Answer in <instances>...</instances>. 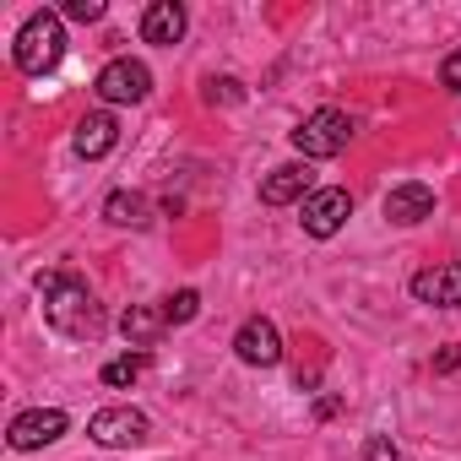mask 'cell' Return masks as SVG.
<instances>
[{
  "instance_id": "1",
  "label": "cell",
  "mask_w": 461,
  "mask_h": 461,
  "mask_svg": "<svg viewBox=\"0 0 461 461\" xmlns=\"http://www.w3.org/2000/svg\"><path fill=\"white\" fill-rule=\"evenodd\" d=\"M39 294H44V321H50L60 337L82 342V337H98V331H104L98 299H93V288H87L77 272H39Z\"/></svg>"
},
{
  "instance_id": "2",
  "label": "cell",
  "mask_w": 461,
  "mask_h": 461,
  "mask_svg": "<svg viewBox=\"0 0 461 461\" xmlns=\"http://www.w3.org/2000/svg\"><path fill=\"white\" fill-rule=\"evenodd\" d=\"M66 55V23L60 12H33L23 28H17V44H12V60L23 77H50Z\"/></svg>"
},
{
  "instance_id": "3",
  "label": "cell",
  "mask_w": 461,
  "mask_h": 461,
  "mask_svg": "<svg viewBox=\"0 0 461 461\" xmlns=\"http://www.w3.org/2000/svg\"><path fill=\"white\" fill-rule=\"evenodd\" d=\"M348 141H353V120H348L342 109H315V114L294 131V147H299L304 163H310V158H337Z\"/></svg>"
},
{
  "instance_id": "4",
  "label": "cell",
  "mask_w": 461,
  "mask_h": 461,
  "mask_svg": "<svg viewBox=\"0 0 461 461\" xmlns=\"http://www.w3.org/2000/svg\"><path fill=\"white\" fill-rule=\"evenodd\" d=\"M152 434V418L141 407H98L87 418V439L93 445H109V450H125V445H141Z\"/></svg>"
},
{
  "instance_id": "5",
  "label": "cell",
  "mask_w": 461,
  "mask_h": 461,
  "mask_svg": "<svg viewBox=\"0 0 461 461\" xmlns=\"http://www.w3.org/2000/svg\"><path fill=\"white\" fill-rule=\"evenodd\" d=\"M98 98L104 104H141L147 93H152V71L141 66V60H131V55H114L104 71H98Z\"/></svg>"
},
{
  "instance_id": "6",
  "label": "cell",
  "mask_w": 461,
  "mask_h": 461,
  "mask_svg": "<svg viewBox=\"0 0 461 461\" xmlns=\"http://www.w3.org/2000/svg\"><path fill=\"white\" fill-rule=\"evenodd\" d=\"M353 217V195L348 190H337V185H326V190H310V201H304V234L310 240H331V234H342V222Z\"/></svg>"
},
{
  "instance_id": "7",
  "label": "cell",
  "mask_w": 461,
  "mask_h": 461,
  "mask_svg": "<svg viewBox=\"0 0 461 461\" xmlns=\"http://www.w3.org/2000/svg\"><path fill=\"white\" fill-rule=\"evenodd\" d=\"M234 353H240V364H250V369H272V364L283 358V331H277V321L250 315V321L234 331Z\"/></svg>"
},
{
  "instance_id": "8",
  "label": "cell",
  "mask_w": 461,
  "mask_h": 461,
  "mask_svg": "<svg viewBox=\"0 0 461 461\" xmlns=\"http://www.w3.org/2000/svg\"><path fill=\"white\" fill-rule=\"evenodd\" d=\"M66 429H71V418H66L60 407H33V412H17V418H12L6 439H12V450H44V445H55Z\"/></svg>"
},
{
  "instance_id": "9",
  "label": "cell",
  "mask_w": 461,
  "mask_h": 461,
  "mask_svg": "<svg viewBox=\"0 0 461 461\" xmlns=\"http://www.w3.org/2000/svg\"><path fill=\"white\" fill-rule=\"evenodd\" d=\"M412 299H418V304H434V310H461V261L423 267V272L412 277Z\"/></svg>"
},
{
  "instance_id": "10",
  "label": "cell",
  "mask_w": 461,
  "mask_h": 461,
  "mask_svg": "<svg viewBox=\"0 0 461 461\" xmlns=\"http://www.w3.org/2000/svg\"><path fill=\"white\" fill-rule=\"evenodd\" d=\"M385 217H391L396 228H412V222L434 217V190H429L423 179H402V185H391V190H385Z\"/></svg>"
},
{
  "instance_id": "11",
  "label": "cell",
  "mask_w": 461,
  "mask_h": 461,
  "mask_svg": "<svg viewBox=\"0 0 461 461\" xmlns=\"http://www.w3.org/2000/svg\"><path fill=\"white\" fill-rule=\"evenodd\" d=\"M114 141H120V120L109 114V109H93V114H82L77 120V158H104V152H114Z\"/></svg>"
},
{
  "instance_id": "12",
  "label": "cell",
  "mask_w": 461,
  "mask_h": 461,
  "mask_svg": "<svg viewBox=\"0 0 461 461\" xmlns=\"http://www.w3.org/2000/svg\"><path fill=\"white\" fill-rule=\"evenodd\" d=\"M261 201H267V206L310 201V163H277V168L261 179Z\"/></svg>"
},
{
  "instance_id": "13",
  "label": "cell",
  "mask_w": 461,
  "mask_h": 461,
  "mask_svg": "<svg viewBox=\"0 0 461 461\" xmlns=\"http://www.w3.org/2000/svg\"><path fill=\"white\" fill-rule=\"evenodd\" d=\"M185 6L179 0H152V6L141 12V39L147 44H179L185 39Z\"/></svg>"
},
{
  "instance_id": "14",
  "label": "cell",
  "mask_w": 461,
  "mask_h": 461,
  "mask_svg": "<svg viewBox=\"0 0 461 461\" xmlns=\"http://www.w3.org/2000/svg\"><path fill=\"white\" fill-rule=\"evenodd\" d=\"M120 331H125L131 348H147V342H158V337L168 331V310H163V304H131V310L120 315Z\"/></svg>"
},
{
  "instance_id": "15",
  "label": "cell",
  "mask_w": 461,
  "mask_h": 461,
  "mask_svg": "<svg viewBox=\"0 0 461 461\" xmlns=\"http://www.w3.org/2000/svg\"><path fill=\"white\" fill-rule=\"evenodd\" d=\"M104 217H109L114 228H147V222H152V201H147L141 190H114V195L104 201Z\"/></svg>"
},
{
  "instance_id": "16",
  "label": "cell",
  "mask_w": 461,
  "mask_h": 461,
  "mask_svg": "<svg viewBox=\"0 0 461 461\" xmlns=\"http://www.w3.org/2000/svg\"><path fill=\"white\" fill-rule=\"evenodd\" d=\"M141 369H147V353H120V358L104 364V385H109V391H125V385L141 380Z\"/></svg>"
},
{
  "instance_id": "17",
  "label": "cell",
  "mask_w": 461,
  "mask_h": 461,
  "mask_svg": "<svg viewBox=\"0 0 461 461\" xmlns=\"http://www.w3.org/2000/svg\"><path fill=\"white\" fill-rule=\"evenodd\" d=\"M163 310H168V326H185V321L201 315V294L195 288H179L174 299H163Z\"/></svg>"
},
{
  "instance_id": "18",
  "label": "cell",
  "mask_w": 461,
  "mask_h": 461,
  "mask_svg": "<svg viewBox=\"0 0 461 461\" xmlns=\"http://www.w3.org/2000/svg\"><path fill=\"white\" fill-rule=\"evenodd\" d=\"M240 98H245V87L234 77H212L206 82V104H240Z\"/></svg>"
},
{
  "instance_id": "19",
  "label": "cell",
  "mask_w": 461,
  "mask_h": 461,
  "mask_svg": "<svg viewBox=\"0 0 461 461\" xmlns=\"http://www.w3.org/2000/svg\"><path fill=\"white\" fill-rule=\"evenodd\" d=\"M66 17L71 23H98L104 17V0H66Z\"/></svg>"
},
{
  "instance_id": "20",
  "label": "cell",
  "mask_w": 461,
  "mask_h": 461,
  "mask_svg": "<svg viewBox=\"0 0 461 461\" xmlns=\"http://www.w3.org/2000/svg\"><path fill=\"white\" fill-rule=\"evenodd\" d=\"M364 461H402V450H396L385 434H375V439L364 445Z\"/></svg>"
},
{
  "instance_id": "21",
  "label": "cell",
  "mask_w": 461,
  "mask_h": 461,
  "mask_svg": "<svg viewBox=\"0 0 461 461\" xmlns=\"http://www.w3.org/2000/svg\"><path fill=\"white\" fill-rule=\"evenodd\" d=\"M439 82H445L450 93H461V50H450V55H445V66H439Z\"/></svg>"
},
{
  "instance_id": "22",
  "label": "cell",
  "mask_w": 461,
  "mask_h": 461,
  "mask_svg": "<svg viewBox=\"0 0 461 461\" xmlns=\"http://www.w3.org/2000/svg\"><path fill=\"white\" fill-rule=\"evenodd\" d=\"M450 369H461V348H445V353L434 358V375H450Z\"/></svg>"
}]
</instances>
